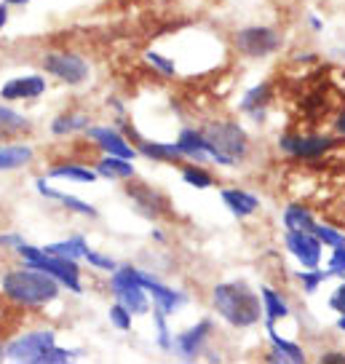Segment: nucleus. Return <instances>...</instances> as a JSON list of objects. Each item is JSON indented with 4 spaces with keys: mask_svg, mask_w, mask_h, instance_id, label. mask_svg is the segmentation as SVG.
I'll use <instances>...</instances> for the list:
<instances>
[{
    "mask_svg": "<svg viewBox=\"0 0 345 364\" xmlns=\"http://www.w3.org/2000/svg\"><path fill=\"white\" fill-rule=\"evenodd\" d=\"M212 308L236 330H249L263 318V300L246 282H222L212 289Z\"/></svg>",
    "mask_w": 345,
    "mask_h": 364,
    "instance_id": "nucleus-1",
    "label": "nucleus"
},
{
    "mask_svg": "<svg viewBox=\"0 0 345 364\" xmlns=\"http://www.w3.org/2000/svg\"><path fill=\"white\" fill-rule=\"evenodd\" d=\"M3 295L11 297L19 306H48L51 300L59 297V282L48 273L38 271V268H19V271H9L3 276Z\"/></svg>",
    "mask_w": 345,
    "mask_h": 364,
    "instance_id": "nucleus-2",
    "label": "nucleus"
},
{
    "mask_svg": "<svg viewBox=\"0 0 345 364\" xmlns=\"http://www.w3.org/2000/svg\"><path fill=\"white\" fill-rule=\"evenodd\" d=\"M16 252L22 255V260L30 265V268H38V271L54 276L59 284L70 289V292H81V268L75 260H67V257H57V255H48L46 250H38V247H30L24 241L22 247H16Z\"/></svg>",
    "mask_w": 345,
    "mask_h": 364,
    "instance_id": "nucleus-3",
    "label": "nucleus"
},
{
    "mask_svg": "<svg viewBox=\"0 0 345 364\" xmlns=\"http://www.w3.org/2000/svg\"><path fill=\"white\" fill-rule=\"evenodd\" d=\"M201 134L207 136L222 156H228L233 164L243 161L249 153V136L241 129V124H236V121H209V124H204Z\"/></svg>",
    "mask_w": 345,
    "mask_h": 364,
    "instance_id": "nucleus-4",
    "label": "nucleus"
},
{
    "mask_svg": "<svg viewBox=\"0 0 345 364\" xmlns=\"http://www.w3.org/2000/svg\"><path fill=\"white\" fill-rule=\"evenodd\" d=\"M110 289H113L115 300L121 306H126L134 316H145L150 311L148 292L137 282V268L134 265H118L110 273Z\"/></svg>",
    "mask_w": 345,
    "mask_h": 364,
    "instance_id": "nucleus-5",
    "label": "nucleus"
},
{
    "mask_svg": "<svg viewBox=\"0 0 345 364\" xmlns=\"http://www.w3.org/2000/svg\"><path fill=\"white\" fill-rule=\"evenodd\" d=\"M281 48V35L273 27L252 24L236 33V51L249 59H265Z\"/></svg>",
    "mask_w": 345,
    "mask_h": 364,
    "instance_id": "nucleus-6",
    "label": "nucleus"
},
{
    "mask_svg": "<svg viewBox=\"0 0 345 364\" xmlns=\"http://www.w3.org/2000/svg\"><path fill=\"white\" fill-rule=\"evenodd\" d=\"M57 346V335L51 330H38V332H27L22 338H16L13 343L6 346V359L11 362H22V364H38L40 356Z\"/></svg>",
    "mask_w": 345,
    "mask_h": 364,
    "instance_id": "nucleus-7",
    "label": "nucleus"
},
{
    "mask_svg": "<svg viewBox=\"0 0 345 364\" xmlns=\"http://www.w3.org/2000/svg\"><path fill=\"white\" fill-rule=\"evenodd\" d=\"M177 148L182 153V159L196 161V164H207V161H214L219 166H236L228 156H222L207 136L201 134V129H182L180 136H177Z\"/></svg>",
    "mask_w": 345,
    "mask_h": 364,
    "instance_id": "nucleus-8",
    "label": "nucleus"
},
{
    "mask_svg": "<svg viewBox=\"0 0 345 364\" xmlns=\"http://www.w3.org/2000/svg\"><path fill=\"white\" fill-rule=\"evenodd\" d=\"M43 70L48 75L59 78L67 86H81L83 80L89 78V65L83 62L78 54H70V51H51L43 57Z\"/></svg>",
    "mask_w": 345,
    "mask_h": 364,
    "instance_id": "nucleus-9",
    "label": "nucleus"
},
{
    "mask_svg": "<svg viewBox=\"0 0 345 364\" xmlns=\"http://www.w3.org/2000/svg\"><path fill=\"white\" fill-rule=\"evenodd\" d=\"M337 145H340V139L327 134H284L278 139V148L292 159H319Z\"/></svg>",
    "mask_w": 345,
    "mask_h": 364,
    "instance_id": "nucleus-10",
    "label": "nucleus"
},
{
    "mask_svg": "<svg viewBox=\"0 0 345 364\" xmlns=\"http://www.w3.org/2000/svg\"><path fill=\"white\" fill-rule=\"evenodd\" d=\"M212 332H214L212 318H201V321H196L193 327H187L185 332L174 335L172 351L177 353L180 359H185V362H193V359L201 356L204 346H207L209 338H212Z\"/></svg>",
    "mask_w": 345,
    "mask_h": 364,
    "instance_id": "nucleus-11",
    "label": "nucleus"
},
{
    "mask_svg": "<svg viewBox=\"0 0 345 364\" xmlns=\"http://www.w3.org/2000/svg\"><path fill=\"white\" fill-rule=\"evenodd\" d=\"M284 244H287L289 255L302 265V268H316L322 265L324 244L311 230H287L284 233Z\"/></svg>",
    "mask_w": 345,
    "mask_h": 364,
    "instance_id": "nucleus-12",
    "label": "nucleus"
},
{
    "mask_svg": "<svg viewBox=\"0 0 345 364\" xmlns=\"http://www.w3.org/2000/svg\"><path fill=\"white\" fill-rule=\"evenodd\" d=\"M137 282L142 284V289L150 295L153 306L161 308L166 316H172L177 308H182L185 303H187V295H185V292L161 284V282H158V279H155L153 273H148V271H139V268H137Z\"/></svg>",
    "mask_w": 345,
    "mask_h": 364,
    "instance_id": "nucleus-13",
    "label": "nucleus"
},
{
    "mask_svg": "<svg viewBox=\"0 0 345 364\" xmlns=\"http://www.w3.org/2000/svg\"><path fill=\"white\" fill-rule=\"evenodd\" d=\"M126 196L131 198V204L142 217L148 220H158L169 212V201L166 196L158 193L155 188H150L145 182H134V185H126Z\"/></svg>",
    "mask_w": 345,
    "mask_h": 364,
    "instance_id": "nucleus-14",
    "label": "nucleus"
},
{
    "mask_svg": "<svg viewBox=\"0 0 345 364\" xmlns=\"http://www.w3.org/2000/svg\"><path fill=\"white\" fill-rule=\"evenodd\" d=\"M124 129H126V139H134L131 145L137 148L139 156H145V159H150V161H158V164H177V161H182V153L177 148V142L145 139V136H139L128 124H124Z\"/></svg>",
    "mask_w": 345,
    "mask_h": 364,
    "instance_id": "nucleus-15",
    "label": "nucleus"
},
{
    "mask_svg": "<svg viewBox=\"0 0 345 364\" xmlns=\"http://www.w3.org/2000/svg\"><path fill=\"white\" fill-rule=\"evenodd\" d=\"M86 136L92 139L94 145H99L107 156H121V159H128V161L139 156L137 148L128 142L126 136L118 134L115 129H107V126H89V129H86Z\"/></svg>",
    "mask_w": 345,
    "mask_h": 364,
    "instance_id": "nucleus-16",
    "label": "nucleus"
},
{
    "mask_svg": "<svg viewBox=\"0 0 345 364\" xmlns=\"http://www.w3.org/2000/svg\"><path fill=\"white\" fill-rule=\"evenodd\" d=\"M43 91H46V78H40V75H19V78H11L0 89V97L9 100V102H19V100H35Z\"/></svg>",
    "mask_w": 345,
    "mask_h": 364,
    "instance_id": "nucleus-17",
    "label": "nucleus"
},
{
    "mask_svg": "<svg viewBox=\"0 0 345 364\" xmlns=\"http://www.w3.org/2000/svg\"><path fill=\"white\" fill-rule=\"evenodd\" d=\"M222 204L228 206V212L233 217H239V220H246V217H252L257 209H260V198L249 191H241V188H225L222 193Z\"/></svg>",
    "mask_w": 345,
    "mask_h": 364,
    "instance_id": "nucleus-18",
    "label": "nucleus"
},
{
    "mask_svg": "<svg viewBox=\"0 0 345 364\" xmlns=\"http://www.w3.org/2000/svg\"><path fill=\"white\" fill-rule=\"evenodd\" d=\"M35 188H38V193H40V196H46V198H51V201H59L65 209L75 212V215H83V217H97V215H99L92 204H86V201H81V198H75V196H67V193H62V191L48 188V182L43 180V177H40V180H35Z\"/></svg>",
    "mask_w": 345,
    "mask_h": 364,
    "instance_id": "nucleus-19",
    "label": "nucleus"
},
{
    "mask_svg": "<svg viewBox=\"0 0 345 364\" xmlns=\"http://www.w3.org/2000/svg\"><path fill=\"white\" fill-rule=\"evenodd\" d=\"M268 102H270V83H257L241 97V113L252 115L254 121H263L265 110H268Z\"/></svg>",
    "mask_w": 345,
    "mask_h": 364,
    "instance_id": "nucleus-20",
    "label": "nucleus"
},
{
    "mask_svg": "<svg viewBox=\"0 0 345 364\" xmlns=\"http://www.w3.org/2000/svg\"><path fill=\"white\" fill-rule=\"evenodd\" d=\"M265 330H268V341H270V346H273L276 351L284 353L289 364H305V359H308V356H305V351L300 348L297 343L281 338V335L276 332V324H273V321H265Z\"/></svg>",
    "mask_w": 345,
    "mask_h": 364,
    "instance_id": "nucleus-21",
    "label": "nucleus"
},
{
    "mask_svg": "<svg viewBox=\"0 0 345 364\" xmlns=\"http://www.w3.org/2000/svg\"><path fill=\"white\" fill-rule=\"evenodd\" d=\"M97 174L99 177H107V180H131L134 177V166L128 164V159H121V156H107L97 164Z\"/></svg>",
    "mask_w": 345,
    "mask_h": 364,
    "instance_id": "nucleus-22",
    "label": "nucleus"
},
{
    "mask_svg": "<svg viewBox=\"0 0 345 364\" xmlns=\"http://www.w3.org/2000/svg\"><path fill=\"white\" fill-rule=\"evenodd\" d=\"M260 300H263V316L265 321H281V318L289 316V306L287 300L278 295L276 289H270V287H263L260 289Z\"/></svg>",
    "mask_w": 345,
    "mask_h": 364,
    "instance_id": "nucleus-23",
    "label": "nucleus"
},
{
    "mask_svg": "<svg viewBox=\"0 0 345 364\" xmlns=\"http://www.w3.org/2000/svg\"><path fill=\"white\" fill-rule=\"evenodd\" d=\"M33 161V148L27 145H0V171L27 166Z\"/></svg>",
    "mask_w": 345,
    "mask_h": 364,
    "instance_id": "nucleus-24",
    "label": "nucleus"
},
{
    "mask_svg": "<svg viewBox=\"0 0 345 364\" xmlns=\"http://www.w3.org/2000/svg\"><path fill=\"white\" fill-rule=\"evenodd\" d=\"M43 250L48 252V255H57V257H67V260H81V257H86V252H89V244H86V239L83 236H72V239L67 241H57V244H48V247H43Z\"/></svg>",
    "mask_w": 345,
    "mask_h": 364,
    "instance_id": "nucleus-25",
    "label": "nucleus"
},
{
    "mask_svg": "<svg viewBox=\"0 0 345 364\" xmlns=\"http://www.w3.org/2000/svg\"><path fill=\"white\" fill-rule=\"evenodd\" d=\"M89 129V115L83 113H62L51 121V132L57 136H67L75 132H86Z\"/></svg>",
    "mask_w": 345,
    "mask_h": 364,
    "instance_id": "nucleus-26",
    "label": "nucleus"
},
{
    "mask_svg": "<svg viewBox=\"0 0 345 364\" xmlns=\"http://www.w3.org/2000/svg\"><path fill=\"white\" fill-rule=\"evenodd\" d=\"M316 225V217L311 215V209L300 204H289L284 209V228L287 230H313Z\"/></svg>",
    "mask_w": 345,
    "mask_h": 364,
    "instance_id": "nucleus-27",
    "label": "nucleus"
},
{
    "mask_svg": "<svg viewBox=\"0 0 345 364\" xmlns=\"http://www.w3.org/2000/svg\"><path fill=\"white\" fill-rule=\"evenodd\" d=\"M48 177H54V180L94 182L99 174H97V169H89V166H83V164H65V166H51Z\"/></svg>",
    "mask_w": 345,
    "mask_h": 364,
    "instance_id": "nucleus-28",
    "label": "nucleus"
},
{
    "mask_svg": "<svg viewBox=\"0 0 345 364\" xmlns=\"http://www.w3.org/2000/svg\"><path fill=\"white\" fill-rule=\"evenodd\" d=\"M327 279H334L329 268L322 271V268L316 265V268H308V271H297V282L302 284V292H305V295H313V292H316Z\"/></svg>",
    "mask_w": 345,
    "mask_h": 364,
    "instance_id": "nucleus-29",
    "label": "nucleus"
},
{
    "mask_svg": "<svg viewBox=\"0 0 345 364\" xmlns=\"http://www.w3.org/2000/svg\"><path fill=\"white\" fill-rule=\"evenodd\" d=\"M182 180H185V185H190V188H196V191H207V188H214V177H212L207 169H201V166H193V164L182 169Z\"/></svg>",
    "mask_w": 345,
    "mask_h": 364,
    "instance_id": "nucleus-30",
    "label": "nucleus"
},
{
    "mask_svg": "<svg viewBox=\"0 0 345 364\" xmlns=\"http://www.w3.org/2000/svg\"><path fill=\"white\" fill-rule=\"evenodd\" d=\"M311 233L319 241H322L324 247H329V250H332V247H343V244H345V233H343V230H337V228L327 225V223H316Z\"/></svg>",
    "mask_w": 345,
    "mask_h": 364,
    "instance_id": "nucleus-31",
    "label": "nucleus"
},
{
    "mask_svg": "<svg viewBox=\"0 0 345 364\" xmlns=\"http://www.w3.org/2000/svg\"><path fill=\"white\" fill-rule=\"evenodd\" d=\"M107 316H110V321H113L115 330L131 332V327H134V314H131V311H128L126 306H121L118 300H115L113 306H110V311H107Z\"/></svg>",
    "mask_w": 345,
    "mask_h": 364,
    "instance_id": "nucleus-32",
    "label": "nucleus"
},
{
    "mask_svg": "<svg viewBox=\"0 0 345 364\" xmlns=\"http://www.w3.org/2000/svg\"><path fill=\"white\" fill-rule=\"evenodd\" d=\"M166 314H163L161 308L153 306V321H155V332H158V346H161V351H172V330H169V324H166Z\"/></svg>",
    "mask_w": 345,
    "mask_h": 364,
    "instance_id": "nucleus-33",
    "label": "nucleus"
},
{
    "mask_svg": "<svg viewBox=\"0 0 345 364\" xmlns=\"http://www.w3.org/2000/svg\"><path fill=\"white\" fill-rule=\"evenodd\" d=\"M145 59H148L150 65L158 70L161 75H169V78H174V75H177V65H174V59L163 57L161 51H148V54H145Z\"/></svg>",
    "mask_w": 345,
    "mask_h": 364,
    "instance_id": "nucleus-34",
    "label": "nucleus"
},
{
    "mask_svg": "<svg viewBox=\"0 0 345 364\" xmlns=\"http://www.w3.org/2000/svg\"><path fill=\"white\" fill-rule=\"evenodd\" d=\"M86 262H89V265H94V268H99V271H110V273L118 268V262H115L113 257L99 255V252H94V250L86 252Z\"/></svg>",
    "mask_w": 345,
    "mask_h": 364,
    "instance_id": "nucleus-35",
    "label": "nucleus"
},
{
    "mask_svg": "<svg viewBox=\"0 0 345 364\" xmlns=\"http://www.w3.org/2000/svg\"><path fill=\"white\" fill-rule=\"evenodd\" d=\"M327 268L332 271V276L343 279L345 276V244L343 247H332V257H329V265H327Z\"/></svg>",
    "mask_w": 345,
    "mask_h": 364,
    "instance_id": "nucleus-36",
    "label": "nucleus"
},
{
    "mask_svg": "<svg viewBox=\"0 0 345 364\" xmlns=\"http://www.w3.org/2000/svg\"><path fill=\"white\" fill-rule=\"evenodd\" d=\"M329 308H332L334 314L345 316V276H343V282H340V287L329 295Z\"/></svg>",
    "mask_w": 345,
    "mask_h": 364,
    "instance_id": "nucleus-37",
    "label": "nucleus"
},
{
    "mask_svg": "<svg viewBox=\"0 0 345 364\" xmlns=\"http://www.w3.org/2000/svg\"><path fill=\"white\" fill-rule=\"evenodd\" d=\"M24 239L19 236V233H3L0 236V247H11L13 252H16V247H22Z\"/></svg>",
    "mask_w": 345,
    "mask_h": 364,
    "instance_id": "nucleus-38",
    "label": "nucleus"
},
{
    "mask_svg": "<svg viewBox=\"0 0 345 364\" xmlns=\"http://www.w3.org/2000/svg\"><path fill=\"white\" fill-rule=\"evenodd\" d=\"M322 364H345V353L343 351H327L319 356Z\"/></svg>",
    "mask_w": 345,
    "mask_h": 364,
    "instance_id": "nucleus-39",
    "label": "nucleus"
},
{
    "mask_svg": "<svg viewBox=\"0 0 345 364\" xmlns=\"http://www.w3.org/2000/svg\"><path fill=\"white\" fill-rule=\"evenodd\" d=\"M265 362H273V364H289L287 362V356H284V353H281V351H276V348H273V351H270V353H268V356H265Z\"/></svg>",
    "mask_w": 345,
    "mask_h": 364,
    "instance_id": "nucleus-40",
    "label": "nucleus"
},
{
    "mask_svg": "<svg viewBox=\"0 0 345 364\" xmlns=\"http://www.w3.org/2000/svg\"><path fill=\"white\" fill-rule=\"evenodd\" d=\"M6 22H9V3H3V6H0V30L6 27Z\"/></svg>",
    "mask_w": 345,
    "mask_h": 364,
    "instance_id": "nucleus-41",
    "label": "nucleus"
},
{
    "mask_svg": "<svg viewBox=\"0 0 345 364\" xmlns=\"http://www.w3.org/2000/svg\"><path fill=\"white\" fill-rule=\"evenodd\" d=\"M308 22H311V30H313V33H322V30H324V22H322V19H316V16H308Z\"/></svg>",
    "mask_w": 345,
    "mask_h": 364,
    "instance_id": "nucleus-42",
    "label": "nucleus"
},
{
    "mask_svg": "<svg viewBox=\"0 0 345 364\" xmlns=\"http://www.w3.org/2000/svg\"><path fill=\"white\" fill-rule=\"evenodd\" d=\"M337 132H340V134H345V110L340 113V118H337Z\"/></svg>",
    "mask_w": 345,
    "mask_h": 364,
    "instance_id": "nucleus-43",
    "label": "nucleus"
},
{
    "mask_svg": "<svg viewBox=\"0 0 345 364\" xmlns=\"http://www.w3.org/2000/svg\"><path fill=\"white\" fill-rule=\"evenodd\" d=\"M334 327L340 332H345V316H337V321H334Z\"/></svg>",
    "mask_w": 345,
    "mask_h": 364,
    "instance_id": "nucleus-44",
    "label": "nucleus"
},
{
    "mask_svg": "<svg viewBox=\"0 0 345 364\" xmlns=\"http://www.w3.org/2000/svg\"><path fill=\"white\" fill-rule=\"evenodd\" d=\"M6 3H9V6H27L30 0H6Z\"/></svg>",
    "mask_w": 345,
    "mask_h": 364,
    "instance_id": "nucleus-45",
    "label": "nucleus"
},
{
    "mask_svg": "<svg viewBox=\"0 0 345 364\" xmlns=\"http://www.w3.org/2000/svg\"><path fill=\"white\" fill-rule=\"evenodd\" d=\"M343 54H345V51H343Z\"/></svg>",
    "mask_w": 345,
    "mask_h": 364,
    "instance_id": "nucleus-46",
    "label": "nucleus"
}]
</instances>
